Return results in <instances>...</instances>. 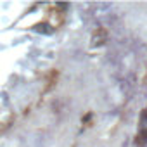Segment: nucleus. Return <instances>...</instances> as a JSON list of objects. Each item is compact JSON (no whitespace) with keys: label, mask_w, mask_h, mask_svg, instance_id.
I'll return each instance as SVG.
<instances>
[{"label":"nucleus","mask_w":147,"mask_h":147,"mask_svg":"<svg viewBox=\"0 0 147 147\" xmlns=\"http://www.w3.org/2000/svg\"><path fill=\"white\" fill-rule=\"evenodd\" d=\"M45 28H49L47 24H38L36 28H35V31H38V33H50L49 30H45Z\"/></svg>","instance_id":"2"},{"label":"nucleus","mask_w":147,"mask_h":147,"mask_svg":"<svg viewBox=\"0 0 147 147\" xmlns=\"http://www.w3.org/2000/svg\"><path fill=\"white\" fill-rule=\"evenodd\" d=\"M106 40H107V31H106L104 28H97V30L92 33V45H94V47H99V45L106 43Z\"/></svg>","instance_id":"1"}]
</instances>
